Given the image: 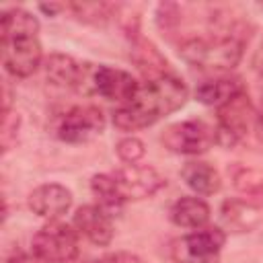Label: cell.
<instances>
[{"label": "cell", "instance_id": "30bf717a", "mask_svg": "<svg viewBox=\"0 0 263 263\" xmlns=\"http://www.w3.org/2000/svg\"><path fill=\"white\" fill-rule=\"evenodd\" d=\"M117 191L125 201H140L150 195H154L158 189L164 187V177L154 166L144 164H127L113 173Z\"/></svg>", "mask_w": 263, "mask_h": 263}, {"label": "cell", "instance_id": "f546056e", "mask_svg": "<svg viewBox=\"0 0 263 263\" xmlns=\"http://www.w3.org/2000/svg\"><path fill=\"white\" fill-rule=\"evenodd\" d=\"M261 70H263V62H261Z\"/></svg>", "mask_w": 263, "mask_h": 263}, {"label": "cell", "instance_id": "484cf974", "mask_svg": "<svg viewBox=\"0 0 263 263\" xmlns=\"http://www.w3.org/2000/svg\"><path fill=\"white\" fill-rule=\"evenodd\" d=\"M90 263H125L123 255H111V257H103V259H95Z\"/></svg>", "mask_w": 263, "mask_h": 263}, {"label": "cell", "instance_id": "f1b7e54d", "mask_svg": "<svg viewBox=\"0 0 263 263\" xmlns=\"http://www.w3.org/2000/svg\"><path fill=\"white\" fill-rule=\"evenodd\" d=\"M259 121H261V125H263V103H261V111H259Z\"/></svg>", "mask_w": 263, "mask_h": 263}, {"label": "cell", "instance_id": "d6986e66", "mask_svg": "<svg viewBox=\"0 0 263 263\" xmlns=\"http://www.w3.org/2000/svg\"><path fill=\"white\" fill-rule=\"evenodd\" d=\"M39 31V21L23 10V8H10L2 12L0 21V39L2 37H23V35H37Z\"/></svg>", "mask_w": 263, "mask_h": 263}, {"label": "cell", "instance_id": "ba28073f", "mask_svg": "<svg viewBox=\"0 0 263 263\" xmlns=\"http://www.w3.org/2000/svg\"><path fill=\"white\" fill-rule=\"evenodd\" d=\"M105 127V115L95 105H76L68 109L55 123V136L62 142L78 144L95 138Z\"/></svg>", "mask_w": 263, "mask_h": 263}, {"label": "cell", "instance_id": "d4e9b609", "mask_svg": "<svg viewBox=\"0 0 263 263\" xmlns=\"http://www.w3.org/2000/svg\"><path fill=\"white\" fill-rule=\"evenodd\" d=\"M6 263H41V261L33 253H23L21 249H16L14 253L6 257Z\"/></svg>", "mask_w": 263, "mask_h": 263}, {"label": "cell", "instance_id": "7c38bea8", "mask_svg": "<svg viewBox=\"0 0 263 263\" xmlns=\"http://www.w3.org/2000/svg\"><path fill=\"white\" fill-rule=\"evenodd\" d=\"M72 205V193L60 183H43L29 193V208L45 220H58Z\"/></svg>", "mask_w": 263, "mask_h": 263}, {"label": "cell", "instance_id": "8fae6325", "mask_svg": "<svg viewBox=\"0 0 263 263\" xmlns=\"http://www.w3.org/2000/svg\"><path fill=\"white\" fill-rule=\"evenodd\" d=\"M138 88H140L138 80L125 70L111 68V66H97L95 70L92 90L95 95H101L107 101H117L125 105L134 99Z\"/></svg>", "mask_w": 263, "mask_h": 263}, {"label": "cell", "instance_id": "9c48e42d", "mask_svg": "<svg viewBox=\"0 0 263 263\" xmlns=\"http://www.w3.org/2000/svg\"><path fill=\"white\" fill-rule=\"evenodd\" d=\"M253 109L247 90L228 101L226 105L218 107V123H216V144L226 148L236 146L249 129Z\"/></svg>", "mask_w": 263, "mask_h": 263}, {"label": "cell", "instance_id": "83f0119b", "mask_svg": "<svg viewBox=\"0 0 263 263\" xmlns=\"http://www.w3.org/2000/svg\"><path fill=\"white\" fill-rule=\"evenodd\" d=\"M123 261H125V263H142L140 259H136V257H132V255H123Z\"/></svg>", "mask_w": 263, "mask_h": 263}, {"label": "cell", "instance_id": "5b68a950", "mask_svg": "<svg viewBox=\"0 0 263 263\" xmlns=\"http://www.w3.org/2000/svg\"><path fill=\"white\" fill-rule=\"evenodd\" d=\"M160 140L175 154H203L216 144V127L203 119H185L164 127Z\"/></svg>", "mask_w": 263, "mask_h": 263}, {"label": "cell", "instance_id": "7402d4cb", "mask_svg": "<svg viewBox=\"0 0 263 263\" xmlns=\"http://www.w3.org/2000/svg\"><path fill=\"white\" fill-rule=\"evenodd\" d=\"M68 8L74 12V16L82 23L90 25H103L111 14H113V4L107 2H72Z\"/></svg>", "mask_w": 263, "mask_h": 263}, {"label": "cell", "instance_id": "8992f818", "mask_svg": "<svg viewBox=\"0 0 263 263\" xmlns=\"http://www.w3.org/2000/svg\"><path fill=\"white\" fill-rule=\"evenodd\" d=\"M43 70L47 80L58 86L74 88L82 95H95L92 90V80L97 70L95 64L78 62L66 53H49L43 62Z\"/></svg>", "mask_w": 263, "mask_h": 263}, {"label": "cell", "instance_id": "e0dca14e", "mask_svg": "<svg viewBox=\"0 0 263 263\" xmlns=\"http://www.w3.org/2000/svg\"><path fill=\"white\" fill-rule=\"evenodd\" d=\"M168 218L173 224L181 226V228H203L210 220V205L201 199V197H179L171 210H168Z\"/></svg>", "mask_w": 263, "mask_h": 263}, {"label": "cell", "instance_id": "52a82bcc", "mask_svg": "<svg viewBox=\"0 0 263 263\" xmlns=\"http://www.w3.org/2000/svg\"><path fill=\"white\" fill-rule=\"evenodd\" d=\"M2 51V66L14 78L31 76L43 60L41 43L37 35H23V37H2L0 39Z\"/></svg>", "mask_w": 263, "mask_h": 263}, {"label": "cell", "instance_id": "4fadbf2b", "mask_svg": "<svg viewBox=\"0 0 263 263\" xmlns=\"http://www.w3.org/2000/svg\"><path fill=\"white\" fill-rule=\"evenodd\" d=\"M74 228L84 234L92 245L107 247L113 240V220L111 214L101 205H82L74 214Z\"/></svg>", "mask_w": 263, "mask_h": 263}, {"label": "cell", "instance_id": "2e32d148", "mask_svg": "<svg viewBox=\"0 0 263 263\" xmlns=\"http://www.w3.org/2000/svg\"><path fill=\"white\" fill-rule=\"evenodd\" d=\"M181 179L189 189H193L197 195H214L220 191L222 179L220 173L203 160H189L181 168Z\"/></svg>", "mask_w": 263, "mask_h": 263}, {"label": "cell", "instance_id": "7a4b0ae2", "mask_svg": "<svg viewBox=\"0 0 263 263\" xmlns=\"http://www.w3.org/2000/svg\"><path fill=\"white\" fill-rule=\"evenodd\" d=\"M242 47L245 43L236 35L193 37L181 43L179 55L193 68L208 72H228L238 66Z\"/></svg>", "mask_w": 263, "mask_h": 263}, {"label": "cell", "instance_id": "4316f807", "mask_svg": "<svg viewBox=\"0 0 263 263\" xmlns=\"http://www.w3.org/2000/svg\"><path fill=\"white\" fill-rule=\"evenodd\" d=\"M43 12H47V14H55L58 10H62V8H66V4H41L39 6Z\"/></svg>", "mask_w": 263, "mask_h": 263}, {"label": "cell", "instance_id": "ac0fdd59", "mask_svg": "<svg viewBox=\"0 0 263 263\" xmlns=\"http://www.w3.org/2000/svg\"><path fill=\"white\" fill-rule=\"evenodd\" d=\"M132 62L136 64V68L144 74L146 80H154L160 76L168 74V64L166 60L160 55V51L146 39H136L132 53H129Z\"/></svg>", "mask_w": 263, "mask_h": 263}, {"label": "cell", "instance_id": "277c9868", "mask_svg": "<svg viewBox=\"0 0 263 263\" xmlns=\"http://www.w3.org/2000/svg\"><path fill=\"white\" fill-rule=\"evenodd\" d=\"M226 242V234L218 226L197 228L171 242L175 263H220L218 255Z\"/></svg>", "mask_w": 263, "mask_h": 263}, {"label": "cell", "instance_id": "603a6c76", "mask_svg": "<svg viewBox=\"0 0 263 263\" xmlns=\"http://www.w3.org/2000/svg\"><path fill=\"white\" fill-rule=\"evenodd\" d=\"M115 152L117 156L127 162V164H136L144 154H146V148H144V142L136 136H125L121 138L117 144H115Z\"/></svg>", "mask_w": 263, "mask_h": 263}, {"label": "cell", "instance_id": "3957f363", "mask_svg": "<svg viewBox=\"0 0 263 263\" xmlns=\"http://www.w3.org/2000/svg\"><path fill=\"white\" fill-rule=\"evenodd\" d=\"M31 253L41 263H72L78 257V230L53 220L35 232Z\"/></svg>", "mask_w": 263, "mask_h": 263}, {"label": "cell", "instance_id": "5bb4252c", "mask_svg": "<svg viewBox=\"0 0 263 263\" xmlns=\"http://www.w3.org/2000/svg\"><path fill=\"white\" fill-rule=\"evenodd\" d=\"M220 218H222V224L224 228H228L230 232H251L259 222H261V214H259V205L249 201V199H240V197H234V199H226L222 203V210H220Z\"/></svg>", "mask_w": 263, "mask_h": 263}, {"label": "cell", "instance_id": "9a60e30c", "mask_svg": "<svg viewBox=\"0 0 263 263\" xmlns=\"http://www.w3.org/2000/svg\"><path fill=\"white\" fill-rule=\"evenodd\" d=\"M245 84L240 78H232V76H222L216 80H205L201 84H197L195 88V99L203 105L210 107H222L228 101H232L234 97H238L240 92H245Z\"/></svg>", "mask_w": 263, "mask_h": 263}, {"label": "cell", "instance_id": "cb8c5ba5", "mask_svg": "<svg viewBox=\"0 0 263 263\" xmlns=\"http://www.w3.org/2000/svg\"><path fill=\"white\" fill-rule=\"evenodd\" d=\"M18 125H21V117L18 113L10 111H2V132H0V144H2V152H8L12 148V144L16 142L18 136Z\"/></svg>", "mask_w": 263, "mask_h": 263}, {"label": "cell", "instance_id": "ffe728a7", "mask_svg": "<svg viewBox=\"0 0 263 263\" xmlns=\"http://www.w3.org/2000/svg\"><path fill=\"white\" fill-rule=\"evenodd\" d=\"M232 183H234L236 191H240L245 195V199H249L257 205L263 201V171L261 168L238 166L232 173Z\"/></svg>", "mask_w": 263, "mask_h": 263}, {"label": "cell", "instance_id": "44dd1931", "mask_svg": "<svg viewBox=\"0 0 263 263\" xmlns=\"http://www.w3.org/2000/svg\"><path fill=\"white\" fill-rule=\"evenodd\" d=\"M90 191L99 199V205L105 208L107 212L119 210L123 205V199H121V195L117 191L113 175H95L90 179Z\"/></svg>", "mask_w": 263, "mask_h": 263}, {"label": "cell", "instance_id": "6da1fadb", "mask_svg": "<svg viewBox=\"0 0 263 263\" xmlns=\"http://www.w3.org/2000/svg\"><path fill=\"white\" fill-rule=\"evenodd\" d=\"M187 86L181 78L166 74L140 84L134 99L113 111V125L121 132H136L175 113L187 101Z\"/></svg>", "mask_w": 263, "mask_h": 263}]
</instances>
